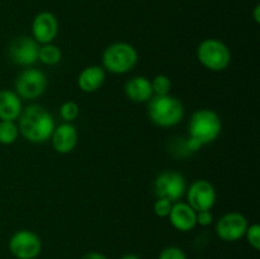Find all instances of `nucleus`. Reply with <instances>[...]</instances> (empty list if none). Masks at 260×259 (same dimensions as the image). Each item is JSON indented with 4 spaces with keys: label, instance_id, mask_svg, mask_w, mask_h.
Returning a JSON list of instances; mask_svg holds the SVG:
<instances>
[{
    "label": "nucleus",
    "instance_id": "4468645a",
    "mask_svg": "<svg viewBox=\"0 0 260 259\" xmlns=\"http://www.w3.org/2000/svg\"><path fill=\"white\" fill-rule=\"evenodd\" d=\"M168 217L173 228L180 233H188L197 226V212L187 202L182 201L173 203L172 211Z\"/></svg>",
    "mask_w": 260,
    "mask_h": 259
},
{
    "label": "nucleus",
    "instance_id": "6e6552de",
    "mask_svg": "<svg viewBox=\"0 0 260 259\" xmlns=\"http://www.w3.org/2000/svg\"><path fill=\"white\" fill-rule=\"evenodd\" d=\"M10 254L15 259H36L42 251V240L32 230H18L8 241Z\"/></svg>",
    "mask_w": 260,
    "mask_h": 259
},
{
    "label": "nucleus",
    "instance_id": "4be33fe9",
    "mask_svg": "<svg viewBox=\"0 0 260 259\" xmlns=\"http://www.w3.org/2000/svg\"><path fill=\"white\" fill-rule=\"evenodd\" d=\"M244 238H246L249 245L254 249V250H259L260 249V226L258 223H251L248 226L245 231Z\"/></svg>",
    "mask_w": 260,
    "mask_h": 259
},
{
    "label": "nucleus",
    "instance_id": "9b49d317",
    "mask_svg": "<svg viewBox=\"0 0 260 259\" xmlns=\"http://www.w3.org/2000/svg\"><path fill=\"white\" fill-rule=\"evenodd\" d=\"M187 203L196 211H211L217 200V193L211 182L206 179H197L190 183L185 190Z\"/></svg>",
    "mask_w": 260,
    "mask_h": 259
},
{
    "label": "nucleus",
    "instance_id": "f257e3e1",
    "mask_svg": "<svg viewBox=\"0 0 260 259\" xmlns=\"http://www.w3.org/2000/svg\"><path fill=\"white\" fill-rule=\"evenodd\" d=\"M222 121L213 109L202 108L190 116L188 123V139L185 146L189 151L196 152L202 146L212 144L220 136Z\"/></svg>",
    "mask_w": 260,
    "mask_h": 259
},
{
    "label": "nucleus",
    "instance_id": "0eeeda50",
    "mask_svg": "<svg viewBox=\"0 0 260 259\" xmlns=\"http://www.w3.org/2000/svg\"><path fill=\"white\" fill-rule=\"evenodd\" d=\"M187 180L182 173L177 170H164L154 182V192L156 198H165L172 203L178 202L185 195Z\"/></svg>",
    "mask_w": 260,
    "mask_h": 259
},
{
    "label": "nucleus",
    "instance_id": "412c9836",
    "mask_svg": "<svg viewBox=\"0 0 260 259\" xmlns=\"http://www.w3.org/2000/svg\"><path fill=\"white\" fill-rule=\"evenodd\" d=\"M79 116V106L74 101H68L62 103L60 107V117L62 118L63 122H71L75 121Z\"/></svg>",
    "mask_w": 260,
    "mask_h": 259
},
{
    "label": "nucleus",
    "instance_id": "393cba45",
    "mask_svg": "<svg viewBox=\"0 0 260 259\" xmlns=\"http://www.w3.org/2000/svg\"><path fill=\"white\" fill-rule=\"evenodd\" d=\"M196 220H197V225L206 228L213 222V215L211 211H198Z\"/></svg>",
    "mask_w": 260,
    "mask_h": 259
},
{
    "label": "nucleus",
    "instance_id": "2eb2a0df",
    "mask_svg": "<svg viewBox=\"0 0 260 259\" xmlns=\"http://www.w3.org/2000/svg\"><path fill=\"white\" fill-rule=\"evenodd\" d=\"M124 94L134 103H147L154 96L151 81L146 76H134L124 84Z\"/></svg>",
    "mask_w": 260,
    "mask_h": 259
},
{
    "label": "nucleus",
    "instance_id": "39448f33",
    "mask_svg": "<svg viewBox=\"0 0 260 259\" xmlns=\"http://www.w3.org/2000/svg\"><path fill=\"white\" fill-rule=\"evenodd\" d=\"M197 60L210 71H223L231 62V51L217 38H206L197 47Z\"/></svg>",
    "mask_w": 260,
    "mask_h": 259
},
{
    "label": "nucleus",
    "instance_id": "cd10ccee",
    "mask_svg": "<svg viewBox=\"0 0 260 259\" xmlns=\"http://www.w3.org/2000/svg\"><path fill=\"white\" fill-rule=\"evenodd\" d=\"M119 259H141V258H140V256L137 255V254L127 253V254H123V255H122Z\"/></svg>",
    "mask_w": 260,
    "mask_h": 259
},
{
    "label": "nucleus",
    "instance_id": "a878e982",
    "mask_svg": "<svg viewBox=\"0 0 260 259\" xmlns=\"http://www.w3.org/2000/svg\"><path fill=\"white\" fill-rule=\"evenodd\" d=\"M81 259H109L108 256L104 255L103 253H99V251H89V253L84 254L81 256Z\"/></svg>",
    "mask_w": 260,
    "mask_h": 259
},
{
    "label": "nucleus",
    "instance_id": "ddd939ff",
    "mask_svg": "<svg viewBox=\"0 0 260 259\" xmlns=\"http://www.w3.org/2000/svg\"><path fill=\"white\" fill-rule=\"evenodd\" d=\"M50 140L53 150L57 154H70L78 145V130L73 123L63 122L55 127Z\"/></svg>",
    "mask_w": 260,
    "mask_h": 259
},
{
    "label": "nucleus",
    "instance_id": "f3484780",
    "mask_svg": "<svg viewBox=\"0 0 260 259\" xmlns=\"http://www.w3.org/2000/svg\"><path fill=\"white\" fill-rule=\"evenodd\" d=\"M23 111L22 99L14 90H0V121H14L19 118Z\"/></svg>",
    "mask_w": 260,
    "mask_h": 259
},
{
    "label": "nucleus",
    "instance_id": "b1692460",
    "mask_svg": "<svg viewBox=\"0 0 260 259\" xmlns=\"http://www.w3.org/2000/svg\"><path fill=\"white\" fill-rule=\"evenodd\" d=\"M157 259H188L187 254L182 250L180 248L174 245L167 246L160 251Z\"/></svg>",
    "mask_w": 260,
    "mask_h": 259
},
{
    "label": "nucleus",
    "instance_id": "6ab92c4d",
    "mask_svg": "<svg viewBox=\"0 0 260 259\" xmlns=\"http://www.w3.org/2000/svg\"><path fill=\"white\" fill-rule=\"evenodd\" d=\"M19 128L14 121H0V144L9 146L18 140Z\"/></svg>",
    "mask_w": 260,
    "mask_h": 259
},
{
    "label": "nucleus",
    "instance_id": "1a4fd4ad",
    "mask_svg": "<svg viewBox=\"0 0 260 259\" xmlns=\"http://www.w3.org/2000/svg\"><path fill=\"white\" fill-rule=\"evenodd\" d=\"M38 51L40 43L29 36L15 37L8 47V55L14 65L22 68H32L38 62Z\"/></svg>",
    "mask_w": 260,
    "mask_h": 259
},
{
    "label": "nucleus",
    "instance_id": "5701e85b",
    "mask_svg": "<svg viewBox=\"0 0 260 259\" xmlns=\"http://www.w3.org/2000/svg\"><path fill=\"white\" fill-rule=\"evenodd\" d=\"M172 206L173 203L170 201L165 200V198H156L154 203V213L160 218H165L169 216L170 211H172Z\"/></svg>",
    "mask_w": 260,
    "mask_h": 259
},
{
    "label": "nucleus",
    "instance_id": "aec40b11",
    "mask_svg": "<svg viewBox=\"0 0 260 259\" xmlns=\"http://www.w3.org/2000/svg\"><path fill=\"white\" fill-rule=\"evenodd\" d=\"M151 88L154 95H168L170 94L172 90V80L168 75L164 74H159L155 78H152L151 80Z\"/></svg>",
    "mask_w": 260,
    "mask_h": 259
},
{
    "label": "nucleus",
    "instance_id": "f8f14e48",
    "mask_svg": "<svg viewBox=\"0 0 260 259\" xmlns=\"http://www.w3.org/2000/svg\"><path fill=\"white\" fill-rule=\"evenodd\" d=\"M58 35V20L51 12H41L32 20V37L40 45L52 43Z\"/></svg>",
    "mask_w": 260,
    "mask_h": 259
},
{
    "label": "nucleus",
    "instance_id": "a211bd4d",
    "mask_svg": "<svg viewBox=\"0 0 260 259\" xmlns=\"http://www.w3.org/2000/svg\"><path fill=\"white\" fill-rule=\"evenodd\" d=\"M62 58V52L58 48V46L53 43H47V45L40 46L38 51V61L46 66H55Z\"/></svg>",
    "mask_w": 260,
    "mask_h": 259
},
{
    "label": "nucleus",
    "instance_id": "9d476101",
    "mask_svg": "<svg viewBox=\"0 0 260 259\" xmlns=\"http://www.w3.org/2000/svg\"><path fill=\"white\" fill-rule=\"evenodd\" d=\"M248 218L240 212H228L221 216L215 225V233L220 240L226 243H235L245 235L248 229Z\"/></svg>",
    "mask_w": 260,
    "mask_h": 259
},
{
    "label": "nucleus",
    "instance_id": "f03ea898",
    "mask_svg": "<svg viewBox=\"0 0 260 259\" xmlns=\"http://www.w3.org/2000/svg\"><path fill=\"white\" fill-rule=\"evenodd\" d=\"M18 121L19 135L32 144H45L51 139L56 123L52 114L40 104L23 107Z\"/></svg>",
    "mask_w": 260,
    "mask_h": 259
},
{
    "label": "nucleus",
    "instance_id": "dca6fc26",
    "mask_svg": "<svg viewBox=\"0 0 260 259\" xmlns=\"http://www.w3.org/2000/svg\"><path fill=\"white\" fill-rule=\"evenodd\" d=\"M106 70L99 65H90L84 68L78 76L79 89L83 93H95L103 86L106 81Z\"/></svg>",
    "mask_w": 260,
    "mask_h": 259
},
{
    "label": "nucleus",
    "instance_id": "423d86ee",
    "mask_svg": "<svg viewBox=\"0 0 260 259\" xmlns=\"http://www.w3.org/2000/svg\"><path fill=\"white\" fill-rule=\"evenodd\" d=\"M48 86V79L42 70L25 68L14 80V91L20 99L35 101L45 94Z\"/></svg>",
    "mask_w": 260,
    "mask_h": 259
},
{
    "label": "nucleus",
    "instance_id": "bb28decb",
    "mask_svg": "<svg viewBox=\"0 0 260 259\" xmlns=\"http://www.w3.org/2000/svg\"><path fill=\"white\" fill-rule=\"evenodd\" d=\"M253 17H254V20H255V23H260V7L259 4H256L255 7H254V10H253Z\"/></svg>",
    "mask_w": 260,
    "mask_h": 259
},
{
    "label": "nucleus",
    "instance_id": "7ed1b4c3",
    "mask_svg": "<svg viewBox=\"0 0 260 259\" xmlns=\"http://www.w3.org/2000/svg\"><path fill=\"white\" fill-rule=\"evenodd\" d=\"M147 116L150 121L161 128L175 127L182 122L184 117L183 103L170 94L168 95H154L146 103Z\"/></svg>",
    "mask_w": 260,
    "mask_h": 259
},
{
    "label": "nucleus",
    "instance_id": "20e7f679",
    "mask_svg": "<svg viewBox=\"0 0 260 259\" xmlns=\"http://www.w3.org/2000/svg\"><path fill=\"white\" fill-rule=\"evenodd\" d=\"M139 62V52L127 42H114L107 46L102 53V68L106 73L123 75L135 69Z\"/></svg>",
    "mask_w": 260,
    "mask_h": 259
}]
</instances>
